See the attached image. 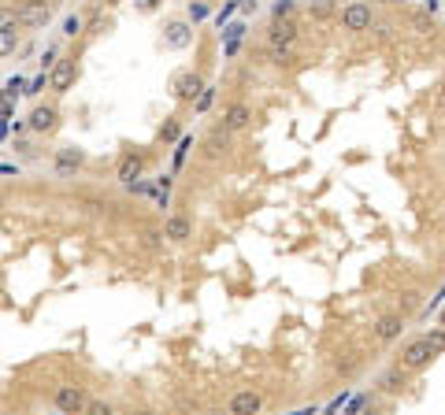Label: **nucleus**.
<instances>
[{"label": "nucleus", "instance_id": "nucleus-2", "mask_svg": "<svg viewBox=\"0 0 445 415\" xmlns=\"http://www.w3.org/2000/svg\"><path fill=\"white\" fill-rule=\"evenodd\" d=\"M74 82H78V63H74V56L56 60V67L48 71V89H52L56 97H63V93H71Z\"/></svg>", "mask_w": 445, "mask_h": 415}, {"label": "nucleus", "instance_id": "nucleus-15", "mask_svg": "<svg viewBox=\"0 0 445 415\" xmlns=\"http://www.w3.org/2000/svg\"><path fill=\"white\" fill-rule=\"evenodd\" d=\"M82 163H86V152H82V149H74V145H67V149H60V152H56V167H60V175L78 171Z\"/></svg>", "mask_w": 445, "mask_h": 415}, {"label": "nucleus", "instance_id": "nucleus-14", "mask_svg": "<svg viewBox=\"0 0 445 415\" xmlns=\"http://www.w3.org/2000/svg\"><path fill=\"white\" fill-rule=\"evenodd\" d=\"M141 171H145V160H141L138 152H126L123 160H119V171H115V178L130 186V182H138V178H141Z\"/></svg>", "mask_w": 445, "mask_h": 415}, {"label": "nucleus", "instance_id": "nucleus-29", "mask_svg": "<svg viewBox=\"0 0 445 415\" xmlns=\"http://www.w3.org/2000/svg\"><path fill=\"white\" fill-rule=\"evenodd\" d=\"M352 415H375V404H371V400H360V404H357V411H352Z\"/></svg>", "mask_w": 445, "mask_h": 415}, {"label": "nucleus", "instance_id": "nucleus-3", "mask_svg": "<svg viewBox=\"0 0 445 415\" xmlns=\"http://www.w3.org/2000/svg\"><path fill=\"white\" fill-rule=\"evenodd\" d=\"M430 360H434V348L427 345V337H412V341L401 348V363H397V367H404V371H423Z\"/></svg>", "mask_w": 445, "mask_h": 415}, {"label": "nucleus", "instance_id": "nucleus-7", "mask_svg": "<svg viewBox=\"0 0 445 415\" xmlns=\"http://www.w3.org/2000/svg\"><path fill=\"white\" fill-rule=\"evenodd\" d=\"M26 126L34 130V134H56L60 130V108L56 104H37V108L30 111V119H26Z\"/></svg>", "mask_w": 445, "mask_h": 415}, {"label": "nucleus", "instance_id": "nucleus-23", "mask_svg": "<svg viewBox=\"0 0 445 415\" xmlns=\"http://www.w3.org/2000/svg\"><path fill=\"white\" fill-rule=\"evenodd\" d=\"M293 11H297L293 0H279V4L271 8V15H274V19H293Z\"/></svg>", "mask_w": 445, "mask_h": 415}, {"label": "nucleus", "instance_id": "nucleus-10", "mask_svg": "<svg viewBox=\"0 0 445 415\" xmlns=\"http://www.w3.org/2000/svg\"><path fill=\"white\" fill-rule=\"evenodd\" d=\"M190 238H193V219H190V215H167V223H164V241L186 245Z\"/></svg>", "mask_w": 445, "mask_h": 415}, {"label": "nucleus", "instance_id": "nucleus-24", "mask_svg": "<svg viewBox=\"0 0 445 415\" xmlns=\"http://www.w3.org/2000/svg\"><path fill=\"white\" fill-rule=\"evenodd\" d=\"M178 134H182V126H178V119H167V123L160 126V137H164V141H175Z\"/></svg>", "mask_w": 445, "mask_h": 415}, {"label": "nucleus", "instance_id": "nucleus-20", "mask_svg": "<svg viewBox=\"0 0 445 415\" xmlns=\"http://www.w3.org/2000/svg\"><path fill=\"white\" fill-rule=\"evenodd\" d=\"M63 37H78L82 34V15H63Z\"/></svg>", "mask_w": 445, "mask_h": 415}, {"label": "nucleus", "instance_id": "nucleus-27", "mask_svg": "<svg viewBox=\"0 0 445 415\" xmlns=\"http://www.w3.org/2000/svg\"><path fill=\"white\" fill-rule=\"evenodd\" d=\"M52 67H56V48H45V56H41V74H48Z\"/></svg>", "mask_w": 445, "mask_h": 415}, {"label": "nucleus", "instance_id": "nucleus-1", "mask_svg": "<svg viewBox=\"0 0 445 415\" xmlns=\"http://www.w3.org/2000/svg\"><path fill=\"white\" fill-rule=\"evenodd\" d=\"M371 22H375V11H371V4H364V0H352V4L342 8V30L364 34V30H371Z\"/></svg>", "mask_w": 445, "mask_h": 415}, {"label": "nucleus", "instance_id": "nucleus-17", "mask_svg": "<svg viewBox=\"0 0 445 415\" xmlns=\"http://www.w3.org/2000/svg\"><path fill=\"white\" fill-rule=\"evenodd\" d=\"M404 382H409V371H404V367H394V371L383 374V382H378V386H383L386 393H401Z\"/></svg>", "mask_w": 445, "mask_h": 415}, {"label": "nucleus", "instance_id": "nucleus-19", "mask_svg": "<svg viewBox=\"0 0 445 415\" xmlns=\"http://www.w3.org/2000/svg\"><path fill=\"white\" fill-rule=\"evenodd\" d=\"M19 48V30H0V60H8Z\"/></svg>", "mask_w": 445, "mask_h": 415}, {"label": "nucleus", "instance_id": "nucleus-35", "mask_svg": "<svg viewBox=\"0 0 445 415\" xmlns=\"http://www.w3.org/2000/svg\"><path fill=\"white\" fill-rule=\"evenodd\" d=\"M394 4H401V0H394Z\"/></svg>", "mask_w": 445, "mask_h": 415}, {"label": "nucleus", "instance_id": "nucleus-5", "mask_svg": "<svg viewBox=\"0 0 445 415\" xmlns=\"http://www.w3.org/2000/svg\"><path fill=\"white\" fill-rule=\"evenodd\" d=\"M15 8H19V26H26V30H41L52 15L48 0H19Z\"/></svg>", "mask_w": 445, "mask_h": 415}, {"label": "nucleus", "instance_id": "nucleus-31", "mask_svg": "<svg viewBox=\"0 0 445 415\" xmlns=\"http://www.w3.org/2000/svg\"><path fill=\"white\" fill-rule=\"evenodd\" d=\"M438 100H441V108H445V82H441V89H438Z\"/></svg>", "mask_w": 445, "mask_h": 415}, {"label": "nucleus", "instance_id": "nucleus-18", "mask_svg": "<svg viewBox=\"0 0 445 415\" xmlns=\"http://www.w3.org/2000/svg\"><path fill=\"white\" fill-rule=\"evenodd\" d=\"M0 30H19V8L0 4Z\"/></svg>", "mask_w": 445, "mask_h": 415}, {"label": "nucleus", "instance_id": "nucleus-26", "mask_svg": "<svg viewBox=\"0 0 445 415\" xmlns=\"http://www.w3.org/2000/svg\"><path fill=\"white\" fill-rule=\"evenodd\" d=\"M41 89H48V74H37V78H34V82H30V86H26V89H22V93H30V97H37V93H41Z\"/></svg>", "mask_w": 445, "mask_h": 415}, {"label": "nucleus", "instance_id": "nucleus-4", "mask_svg": "<svg viewBox=\"0 0 445 415\" xmlns=\"http://www.w3.org/2000/svg\"><path fill=\"white\" fill-rule=\"evenodd\" d=\"M201 89H204V78L197 74V71H178L175 78H171V97L178 100V104H193L201 97Z\"/></svg>", "mask_w": 445, "mask_h": 415}, {"label": "nucleus", "instance_id": "nucleus-33", "mask_svg": "<svg viewBox=\"0 0 445 415\" xmlns=\"http://www.w3.org/2000/svg\"><path fill=\"white\" fill-rule=\"evenodd\" d=\"M441 327H445V308H441Z\"/></svg>", "mask_w": 445, "mask_h": 415}, {"label": "nucleus", "instance_id": "nucleus-22", "mask_svg": "<svg viewBox=\"0 0 445 415\" xmlns=\"http://www.w3.org/2000/svg\"><path fill=\"white\" fill-rule=\"evenodd\" d=\"M212 100H215V86H204L201 97L193 100V108H197V111H208V108H212Z\"/></svg>", "mask_w": 445, "mask_h": 415}, {"label": "nucleus", "instance_id": "nucleus-8", "mask_svg": "<svg viewBox=\"0 0 445 415\" xmlns=\"http://www.w3.org/2000/svg\"><path fill=\"white\" fill-rule=\"evenodd\" d=\"M264 408V393L260 389H238L227 404V415H260Z\"/></svg>", "mask_w": 445, "mask_h": 415}, {"label": "nucleus", "instance_id": "nucleus-16", "mask_svg": "<svg viewBox=\"0 0 445 415\" xmlns=\"http://www.w3.org/2000/svg\"><path fill=\"white\" fill-rule=\"evenodd\" d=\"M227 130H222V126H215L212 130V134H208V141H204V156H208V160H219V156H222V149H227Z\"/></svg>", "mask_w": 445, "mask_h": 415}, {"label": "nucleus", "instance_id": "nucleus-30", "mask_svg": "<svg viewBox=\"0 0 445 415\" xmlns=\"http://www.w3.org/2000/svg\"><path fill=\"white\" fill-rule=\"evenodd\" d=\"M138 8H141V11H152V8H156V0H138Z\"/></svg>", "mask_w": 445, "mask_h": 415}, {"label": "nucleus", "instance_id": "nucleus-32", "mask_svg": "<svg viewBox=\"0 0 445 415\" xmlns=\"http://www.w3.org/2000/svg\"><path fill=\"white\" fill-rule=\"evenodd\" d=\"M104 4H112V8H115V4H123V0H104Z\"/></svg>", "mask_w": 445, "mask_h": 415}, {"label": "nucleus", "instance_id": "nucleus-13", "mask_svg": "<svg viewBox=\"0 0 445 415\" xmlns=\"http://www.w3.org/2000/svg\"><path fill=\"white\" fill-rule=\"evenodd\" d=\"M404 334V315H383L375 322V337L378 341H397Z\"/></svg>", "mask_w": 445, "mask_h": 415}, {"label": "nucleus", "instance_id": "nucleus-6", "mask_svg": "<svg viewBox=\"0 0 445 415\" xmlns=\"http://www.w3.org/2000/svg\"><path fill=\"white\" fill-rule=\"evenodd\" d=\"M56 408H60V415H86V389L82 386H60L56 389Z\"/></svg>", "mask_w": 445, "mask_h": 415}, {"label": "nucleus", "instance_id": "nucleus-12", "mask_svg": "<svg viewBox=\"0 0 445 415\" xmlns=\"http://www.w3.org/2000/svg\"><path fill=\"white\" fill-rule=\"evenodd\" d=\"M248 119H253V108H248L245 100H234L227 111H222V130H227V134H234V130H245L248 126Z\"/></svg>", "mask_w": 445, "mask_h": 415}, {"label": "nucleus", "instance_id": "nucleus-21", "mask_svg": "<svg viewBox=\"0 0 445 415\" xmlns=\"http://www.w3.org/2000/svg\"><path fill=\"white\" fill-rule=\"evenodd\" d=\"M423 337H427V345L434 348V356H438V353H445V327L430 330V334H423Z\"/></svg>", "mask_w": 445, "mask_h": 415}, {"label": "nucleus", "instance_id": "nucleus-9", "mask_svg": "<svg viewBox=\"0 0 445 415\" xmlns=\"http://www.w3.org/2000/svg\"><path fill=\"white\" fill-rule=\"evenodd\" d=\"M164 45L167 48H190L193 45V26L186 19H171L164 26Z\"/></svg>", "mask_w": 445, "mask_h": 415}, {"label": "nucleus", "instance_id": "nucleus-25", "mask_svg": "<svg viewBox=\"0 0 445 415\" xmlns=\"http://www.w3.org/2000/svg\"><path fill=\"white\" fill-rule=\"evenodd\" d=\"M86 415H115V408L104 404V400H89V404H86Z\"/></svg>", "mask_w": 445, "mask_h": 415}, {"label": "nucleus", "instance_id": "nucleus-28", "mask_svg": "<svg viewBox=\"0 0 445 415\" xmlns=\"http://www.w3.org/2000/svg\"><path fill=\"white\" fill-rule=\"evenodd\" d=\"M208 19V4H190V22H201Z\"/></svg>", "mask_w": 445, "mask_h": 415}, {"label": "nucleus", "instance_id": "nucleus-11", "mask_svg": "<svg viewBox=\"0 0 445 415\" xmlns=\"http://www.w3.org/2000/svg\"><path fill=\"white\" fill-rule=\"evenodd\" d=\"M297 41V22L293 19H274L267 30V45L271 48H290Z\"/></svg>", "mask_w": 445, "mask_h": 415}, {"label": "nucleus", "instance_id": "nucleus-34", "mask_svg": "<svg viewBox=\"0 0 445 415\" xmlns=\"http://www.w3.org/2000/svg\"><path fill=\"white\" fill-rule=\"evenodd\" d=\"M138 415H156V411H138Z\"/></svg>", "mask_w": 445, "mask_h": 415}]
</instances>
